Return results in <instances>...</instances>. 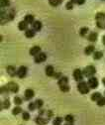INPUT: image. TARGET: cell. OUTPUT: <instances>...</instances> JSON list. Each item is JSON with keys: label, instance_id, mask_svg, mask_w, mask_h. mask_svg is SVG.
Listing matches in <instances>:
<instances>
[{"label": "cell", "instance_id": "6da1fadb", "mask_svg": "<svg viewBox=\"0 0 105 125\" xmlns=\"http://www.w3.org/2000/svg\"><path fill=\"white\" fill-rule=\"evenodd\" d=\"M96 23L98 28H105V13H97L96 14Z\"/></svg>", "mask_w": 105, "mask_h": 125}, {"label": "cell", "instance_id": "7a4b0ae2", "mask_svg": "<svg viewBox=\"0 0 105 125\" xmlns=\"http://www.w3.org/2000/svg\"><path fill=\"white\" fill-rule=\"evenodd\" d=\"M82 73H83V75L86 76V77H92L95 74V73H96V69L93 66H87L83 70Z\"/></svg>", "mask_w": 105, "mask_h": 125}, {"label": "cell", "instance_id": "3957f363", "mask_svg": "<svg viewBox=\"0 0 105 125\" xmlns=\"http://www.w3.org/2000/svg\"><path fill=\"white\" fill-rule=\"evenodd\" d=\"M77 88H78V91L81 93V94H86V93L89 92V87L87 83L85 82H79L78 85H77Z\"/></svg>", "mask_w": 105, "mask_h": 125}, {"label": "cell", "instance_id": "277c9868", "mask_svg": "<svg viewBox=\"0 0 105 125\" xmlns=\"http://www.w3.org/2000/svg\"><path fill=\"white\" fill-rule=\"evenodd\" d=\"M73 77H74V80H76V82H82L83 73L81 72V70H79V69L74 70V72H73Z\"/></svg>", "mask_w": 105, "mask_h": 125}, {"label": "cell", "instance_id": "5b68a950", "mask_svg": "<svg viewBox=\"0 0 105 125\" xmlns=\"http://www.w3.org/2000/svg\"><path fill=\"white\" fill-rule=\"evenodd\" d=\"M46 59H47L46 54L45 53H40L37 56H35V62L36 64H41V62L46 61Z\"/></svg>", "mask_w": 105, "mask_h": 125}, {"label": "cell", "instance_id": "8992f818", "mask_svg": "<svg viewBox=\"0 0 105 125\" xmlns=\"http://www.w3.org/2000/svg\"><path fill=\"white\" fill-rule=\"evenodd\" d=\"M87 84H88V86L90 88H96L98 86V80L96 79V77L92 76V77H90V79L88 80Z\"/></svg>", "mask_w": 105, "mask_h": 125}, {"label": "cell", "instance_id": "52a82bcc", "mask_svg": "<svg viewBox=\"0 0 105 125\" xmlns=\"http://www.w3.org/2000/svg\"><path fill=\"white\" fill-rule=\"evenodd\" d=\"M7 88L9 89V91H12V92H17L18 89H19V86L16 83H14V82H10L8 83V84L6 85Z\"/></svg>", "mask_w": 105, "mask_h": 125}, {"label": "cell", "instance_id": "ba28073f", "mask_svg": "<svg viewBox=\"0 0 105 125\" xmlns=\"http://www.w3.org/2000/svg\"><path fill=\"white\" fill-rule=\"evenodd\" d=\"M26 74H27V68L24 66H21L17 71V75L20 77V79H24L26 76Z\"/></svg>", "mask_w": 105, "mask_h": 125}, {"label": "cell", "instance_id": "9c48e42d", "mask_svg": "<svg viewBox=\"0 0 105 125\" xmlns=\"http://www.w3.org/2000/svg\"><path fill=\"white\" fill-rule=\"evenodd\" d=\"M34 94H35V92H34V90H33V89L28 88V89H26V90H25V98H26L27 100L32 99V98L34 97Z\"/></svg>", "mask_w": 105, "mask_h": 125}, {"label": "cell", "instance_id": "30bf717a", "mask_svg": "<svg viewBox=\"0 0 105 125\" xmlns=\"http://www.w3.org/2000/svg\"><path fill=\"white\" fill-rule=\"evenodd\" d=\"M6 71H7V73L10 76H14V75L17 74V71H16V69H15L14 66H8L7 69H6Z\"/></svg>", "mask_w": 105, "mask_h": 125}, {"label": "cell", "instance_id": "8fae6325", "mask_svg": "<svg viewBox=\"0 0 105 125\" xmlns=\"http://www.w3.org/2000/svg\"><path fill=\"white\" fill-rule=\"evenodd\" d=\"M36 123L37 124H39V125H45V124H47L48 122H49V119H45V117H42V115H40V116H38L37 118H36Z\"/></svg>", "mask_w": 105, "mask_h": 125}, {"label": "cell", "instance_id": "7c38bea8", "mask_svg": "<svg viewBox=\"0 0 105 125\" xmlns=\"http://www.w3.org/2000/svg\"><path fill=\"white\" fill-rule=\"evenodd\" d=\"M41 53V48L39 46H35V47H33V48L30 50V55L31 56H37L38 54H40Z\"/></svg>", "mask_w": 105, "mask_h": 125}, {"label": "cell", "instance_id": "4fadbf2b", "mask_svg": "<svg viewBox=\"0 0 105 125\" xmlns=\"http://www.w3.org/2000/svg\"><path fill=\"white\" fill-rule=\"evenodd\" d=\"M45 72H46V74L48 76H53L55 74V71H54V68L53 66H48L46 68V70H45Z\"/></svg>", "mask_w": 105, "mask_h": 125}, {"label": "cell", "instance_id": "5bb4252c", "mask_svg": "<svg viewBox=\"0 0 105 125\" xmlns=\"http://www.w3.org/2000/svg\"><path fill=\"white\" fill-rule=\"evenodd\" d=\"M24 21H26L28 24H33V23L35 22V19H34V16H33V15L28 14V15H26V16H25Z\"/></svg>", "mask_w": 105, "mask_h": 125}, {"label": "cell", "instance_id": "9a60e30c", "mask_svg": "<svg viewBox=\"0 0 105 125\" xmlns=\"http://www.w3.org/2000/svg\"><path fill=\"white\" fill-rule=\"evenodd\" d=\"M35 32L36 31L34 29H27L26 32H25V36L27 38H33L35 36Z\"/></svg>", "mask_w": 105, "mask_h": 125}, {"label": "cell", "instance_id": "2e32d148", "mask_svg": "<svg viewBox=\"0 0 105 125\" xmlns=\"http://www.w3.org/2000/svg\"><path fill=\"white\" fill-rule=\"evenodd\" d=\"M32 27L35 31H37V32H39V31L42 29V23L40 21H35L33 24H32Z\"/></svg>", "mask_w": 105, "mask_h": 125}, {"label": "cell", "instance_id": "e0dca14e", "mask_svg": "<svg viewBox=\"0 0 105 125\" xmlns=\"http://www.w3.org/2000/svg\"><path fill=\"white\" fill-rule=\"evenodd\" d=\"M58 85L59 86H62V85H66V84H67L68 83V79L67 76H63V77H61V79L58 80Z\"/></svg>", "mask_w": 105, "mask_h": 125}, {"label": "cell", "instance_id": "ac0fdd59", "mask_svg": "<svg viewBox=\"0 0 105 125\" xmlns=\"http://www.w3.org/2000/svg\"><path fill=\"white\" fill-rule=\"evenodd\" d=\"M93 52H94V47L91 46V45H90V46H87L86 48H85V50H84V54L87 55V56L91 55Z\"/></svg>", "mask_w": 105, "mask_h": 125}, {"label": "cell", "instance_id": "d6986e66", "mask_svg": "<svg viewBox=\"0 0 105 125\" xmlns=\"http://www.w3.org/2000/svg\"><path fill=\"white\" fill-rule=\"evenodd\" d=\"M97 37H98L97 33L92 32V33L89 34V36L87 37V40H88V41H90V42H95V41L97 40Z\"/></svg>", "mask_w": 105, "mask_h": 125}, {"label": "cell", "instance_id": "ffe728a7", "mask_svg": "<svg viewBox=\"0 0 105 125\" xmlns=\"http://www.w3.org/2000/svg\"><path fill=\"white\" fill-rule=\"evenodd\" d=\"M63 1H64V0H49V3H50L51 6L57 7V6H58L59 4H62Z\"/></svg>", "mask_w": 105, "mask_h": 125}, {"label": "cell", "instance_id": "44dd1931", "mask_svg": "<svg viewBox=\"0 0 105 125\" xmlns=\"http://www.w3.org/2000/svg\"><path fill=\"white\" fill-rule=\"evenodd\" d=\"M27 27H28V23H27L26 21H21V22H19V24H18V28H19V30H21V31L27 30Z\"/></svg>", "mask_w": 105, "mask_h": 125}, {"label": "cell", "instance_id": "7402d4cb", "mask_svg": "<svg viewBox=\"0 0 105 125\" xmlns=\"http://www.w3.org/2000/svg\"><path fill=\"white\" fill-rule=\"evenodd\" d=\"M100 97H102L100 92H94V93H92V95H91V99H92L93 101H97Z\"/></svg>", "mask_w": 105, "mask_h": 125}, {"label": "cell", "instance_id": "603a6c76", "mask_svg": "<svg viewBox=\"0 0 105 125\" xmlns=\"http://www.w3.org/2000/svg\"><path fill=\"white\" fill-rule=\"evenodd\" d=\"M10 5V1L9 0H0V6L2 8H5V7H8Z\"/></svg>", "mask_w": 105, "mask_h": 125}, {"label": "cell", "instance_id": "cb8c5ba5", "mask_svg": "<svg viewBox=\"0 0 105 125\" xmlns=\"http://www.w3.org/2000/svg\"><path fill=\"white\" fill-rule=\"evenodd\" d=\"M103 57V54H102V52H100V51H96V52H94V54H93V58L95 59V60H99V59H101Z\"/></svg>", "mask_w": 105, "mask_h": 125}, {"label": "cell", "instance_id": "d4e9b609", "mask_svg": "<svg viewBox=\"0 0 105 125\" xmlns=\"http://www.w3.org/2000/svg\"><path fill=\"white\" fill-rule=\"evenodd\" d=\"M87 33H88V28H87V27H82V28L80 29L79 34H80V36H81V37H84Z\"/></svg>", "mask_w": 105, "mask_h": 125}, {"label": "cell", "instance_id": "484cf974", "mask_svg": "<svg viewBox=\"0 0 105 125\" xmlns=\"http://www.w3.org/2000/svg\"><path fill=\"white\" fill-rule=\"evenodd\" d=\"M21 111H22V109H21V107L17 106V107H15V108L13 109V110H12V113H13L14 115H17V114L21 113Z\"/></svg>", "mask_w": 105, "mask_h": 125}, {"label": "cell", "instance_id": "4316f807", "mask_svg": "<svg viewBox=\"0 0 105 125\" xmlns=\"http://www.w3.org/2000/svg\"><path fill=\"white\" fill-rule=\"evenodd\" d=\"M97 105L98 106H104L105 105V97H100L97 100Z\"/></svg>", "mask_w": 105, "mask_h": 125}, {"label": "cell", "instance_id": "83f0119b", "mask_svg": "<svg viewBox=\"0 0 105 125\" xmlns=\"http://www.w3.org/2000/svg\"><path fill=\"white\" fill-rule=\"evenodd\" d=\"M65 119H66V121L68 122V123H73V121H74V118H73L72 115H67V116L65 117Z\"/></svg>", "mask_w": 105, "mask_h": 125}, {"label": "cell", "instance_id": "f1b7e54d", "mask_svg": "<svg viewBox=\"0 0 105 125\" xmlns=\"http://www.w3.org/2000/svg\"><path fill=\"white\" fill-rule=\"evenodd\" d=\"M35 104H36V107H37V108H41V107L43 106L44 102H43L42 99H37V100L35 101Z\"/></svg>", "mask_w": 105, "mask_h": 125}, {"label": "cell", "instance_id": "f546056e", "mask_svg": "<svg viewBox=\"0 0 105 125\" xmlns=\"http://www.w3.org/2000/svg\"><path fill=\"white\" fill-rule=\"evenodd\" d=\"M59 89H61L62 91H64V92H67V91H68V90L70 89V87L68 86V84H66V85L59 86Z\"/></svg>", "mask_w": 105, "mask_h": 125}, {"label": "cell", "instance_id": "4dcf8cb0", "mask_svg": "<svg viewBox=\"0 0 105 125\" xmlns=\"http://www.w3.org/2000/svg\"><path fill=\"white\" fill-rule=\"evenodd\" d=\"M14 103H15V104H17V105L22 104V98L19 97V96H16V97L14 98Z\"/></svg>", "mask_w": 105, "mask_h": 125}, {"label": "cell", "instance_id": "1f68e13d", "mask_svg": "<svg viewBox=\"0 0 105 125\" xmlns=\"http://www.w3.org/2000/svg\"><path fill=\"white\" fill-rule=\"evenodd\" d=\"M28 108H29V110H35V109L37 108L36 104H35V101L34 102H30L29 105H28Z\"/></svg>", "mask_w": 105, "mask_h": 125}, {"label": "cell", "instance_id": "d6a6232c", "mask_svg": "<svg viewBox=\"0 0 105 125\" xmlns=\"http://www.w3.org/2000/svg\"><path fill=\"white\" fill-rule=\"evenodd\" d=\"M70 1H71L73 4H78V5H82V4L85 2V0H70Z\"/></svg>", "mask_w": 105, "mask_h": 125}, {"label": "cell", "instance_id": "836d02e7", "mask_svg": "<svg viewBox=\"0 0 105 125\" xmlns=\"http://www.w3.org/2000/svg\"><path fill=\"white\" fill-rule=\"evenodd\" d=\"M9 108L10 107V100L9 99H5L4 101H3V106H2V108Z\"/></svg>", "mask_w": 105, "mask_h": 125}, {"label": "cell", "instance_id": "e575fe53", "mask_svg": "<svg viewBox=\"0 0 105 125\" xmlns=\"http://www.w3.org/2000/svg\"><path fill=\"white\" fill-rule=\"evenodd\" d=\"M72 7H73V3H72L71 1H69V2H67V3L66 4V8H67V10L72 9Z\"/></svg>", "mask_w": 105, "mask_h": 125}, {"label": "cell", "instance_id": "d590c367", "mask_svg": "<svg viewBox=\"0 0 105 125\" xmlns=\"http://www.w3.org/2000/svg\"><path fill=\"white\" fill-rule=\"evenodd\" d=\"M62 121H63V118H61V117H57V118L54 120V124H61Z\"/></svg>", "mask_w": 105, "mask_h": 125}, {"label": "cell", "instance_id": "8d00e7d4", "mask_svg": "<svg viewBox=\"0 0 105 125\" xmlns=\"http://www.w3.org/2000/svg\"><path fill=\"white\" fill-rule=\"evenodd\" d=\"M23 119H24V120H29V119H30V114H29V112H23Z\"/></svg>", "mask_w": 105, "mask_h": 125}, {"label": "cell", "instance_id": "74e56055", "mask_svg": "<svg viewBox=\"0 0 105 125\" xmlns=\"http://www.w3.org/2000/svg\"><path fill=\"white\" fill-rule=\"evenodd\" d=\"M54 76L56 77V79H61V77H62V73H56L55 74H54Z\"/></svg>", "mask_w": 105, "mask_h": 125}, {"label": "cell", "instance_id": "f35d334b", "mask_svg": "<svg viewBox=\"0 0 105 125\" xmlns=\"http://www.w3.org/2000/svg\"><path fill=\"white\" fill-rule=\"evenodd\" d=\"M102 41H103V44L105 45V35L103 36V39H102Z\"/></svg>", "mask_w": 105, "mask_h": 125}, {"label": "cell", "instance_id": "ab89813d", "mask_svg": "<svg viewBox=\"0 0 105 125\" xmlns=\"http://www.w3.org/2000/svg\"><path fill=\"white\" fill-rule=\"evenodd\" d=\"M102 83H103V84H104V85H105V77H104V79H103V80H102Z\"/></svg>", "mask_w": 105, "mask_h": 125}, {"label": "cell", "instance_id": "60d3db41", "mask_svg": "<svg viewBox=\"0 0 105 125\" xmlns=\"http://www.w3.org/2000/svg\"><path fill=\"white\" fill-rule=\"evenodd\" d=\"M65 125H73V124H72V123H68V122H67V124H65Z\"/></svg>", "mask_w": 105, "mask_h": 125}, {"label": "cell", "instance_id": "b9f144b4", "mask_svg": "<svg viewBox=\"0 0 105 125\" xmlns=\"http://www.w3.org/2000/svg\"><path fill=\"white\" fill-rule=\"evenodd\" d=\"M54 125H61V124H54Z\"/></svg>", "mask_w": 105, "mask_h": 125}, {"label": "cell", "instance_id": "7bdbcfd3", "mask_svg": "<svg viewBox=\"0 0 105 125\" xmlns=\"http://www.w3.org/2000/svg\"><path fill=\"white\" fill-rule=\"evenodd\" d=\"M104 94H105V92H104Z\"/></svg>", "mask_w": 105, "mask_h": 125}]
</instances>
